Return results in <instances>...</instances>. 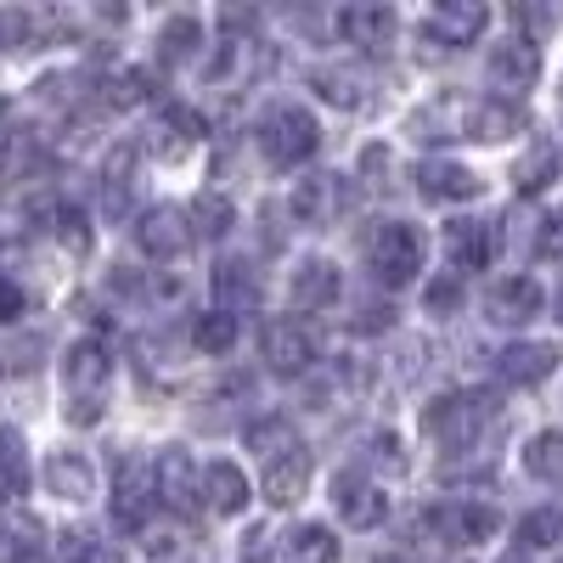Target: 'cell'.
Returning a JSON list of instances; mask_svg holds the SVG:
<instances>
[{"label":"cell","instance_id":"obj_1","mask_svg":"<svg viewBox=\"0 0 563 563\" xmlns=\"http://www.w3.org/2000/svg\"><path fill=\"white\" fill-rule=\"evenodd\" d=\"M417 130H440L434 141H507L525 130V108L501 97H440L429 113L411 119Z\"/></svg>","mask_w":563,"mask_h":563},{"label":"cell","instance_id":"obj_2","mask_svg":"<svg viewBox=\"0 0 563 563\" xmlns=\"http://www.w3.org/2000/svg\"><path fill=\"white\" fill-rule=\"evenodd\" d=\"M108 389H113V350L102 339H79L68 344L63 355V417L74 429H97L102 422V406H108Z\"/></svg>","mask_w":563,"mask_h":563},{"label":"cell","instance_id":"obj_3","mask_svg":"<svg viewBox=\"0 0 563 563\" xmlns=\"http://www.w3.org/2000/svg\"><path fill=\"white\" fill-rule=\"evenodd\" d=\"M501 400L490 389H456L422 406V434L440 440L445 451H474V440H485V429H496Z\"/></svg>","mask_w":563,"mask_h":563},{"label":"cell","instance_id":"obj_4","mask_svg":"<svg viewBox=\"0 0 563 563\" xmlns=\"http://www.w3.org/2000/svg\"><path fill=\"white\" fill-rule=\"evenodd\" d=\"M321 147V124L305 102H276L265 119H260V153L276 164V169H294L305 158H316Z\"/></svg>","mask_w":563,"mask_h":563},{"label":"cell","instance_id":"obj_5","mask_svg":"<svg viewBox=\"0 0 563 563\" xmlns=\"http://www.w3.org/2000/svg\"><path fill=\"white\" fill-rule=\"evenodd\" d=\"M366 265H372V276H378L384 288H406V282L422 271V238H417V225L378 220V225L366 231Z\"/></svg>","mask_w":563,"mask_h":563},{"label":"cell","instance_id":"obj_6","mask_svg":"<svg viewBox=\"0 0 563 563\" xmlns=\"http://www.w3.org/2000/svg\"><path fill=\"white\" fill-rule=\"evenodd\" d=\"M153 490H158V507H169L175 519H192L203 507V467L186 445H164L153 456Z\"/></svg>","mask_w":563,"mask_h":563},{"label":"cell","instance_id":"obj_7","mask_svg":"<svg viewBox=\"0 0 563 563\" xmlns=\"http://www.w3.org/2000/svg\"><path fill=\"white\" fill-rule=\"evenodd\" d=\"M271 63H276V52L265 40H254V34H243V40H220L214 45V57L203 63V79L214 85V90H249L254 79H265L271 74Z\"/></svg>","mask_w":563,"mask_h":563},{"label":"cell","instance_id":"obj_8","mask_svg":"<svg viewBox=\"0 0 563 563\" xmlns=\"http://www.w3.org/2000/svg\"><path fill=\"white\" fill-rule=\"evenodd\" d=\"M490 12L479 7V0H445V7H434L429 18H422V57L429 52H462V45H474L485 34Z\"/></svg>","mask_w":563,"mask_h":563},{"label":"cell","instance_id":"obj_9","mask_svg":"<svg viewBox=\"0 0 563 563\" xmlns=\"http://www.w3.org/2000/svg\"><path fill=\"white\" fill-rule=\"evenodd\" d=\"M333 512H339V525H350V530H378L389 519V496H384V485L372 474L344 467V474H333Z\"/></svg>","mask_w":563,"mask_h":563},{"label":"cell","instance_id":"obj_10","mask_svg":"<svg viewBox=\"0 0 563 563\" xmlns=\"http://www.w3.org/2000/svg\"><path fill=\"white\" fill-rule=\"evenodd\" d=\"M260 361H265L271 372H282V378H305V372L316 366V339H310V327L294 321V316L265 321V333H260Z\"/></svg>","mask_w":563,"mask_h":563},{"label":"cell","instance_id":"obj_11","mask_svg":"<svg viewBox=\"0 0 563 563\" xmlns=\"http://www.w3.org/2000/svg\"><path fill=\"white\" fill-rule=\"evenodd\" d=\"M192 238H198V231L186 225V214L175 203H158V209H141L135 214V249L147 254V260H158V265L180 260L186 249H192Z\"/></svg>","mask_w":563,"mask_h":563},{"label":"cell","instance_id":"obj_12","mask_svg":"<svg viewBox=\"0 0 563 563\" xmlns=\"http://www.w3.org/2000/svg\"><path fill=\"white\" fill-rule=\"evenodd\" d=\"M153 507H158L153 462H147V456H124V462H119V479H113V519H119L124 530H147V525H153Z\"/></svg>","mask_w":563,"mask_h":563},{"label":"cell","instance_id":"obj_13","mask_svg":"<svg viewBox=\"0 0 563 563\" xmlns=\"http://www.w3.org/2000/svg\"><path fill=\"white\" fill-rule=\"evenodd\" d=\"M485 74H490V85L501 90V102H507V97H525V90L541 79V52H536V40H530V34H512V40L490 45Z\"/></svg>","mask_w":563,"mask_h":563},{"label":"cell","instance_id":"obj_14","mask_svg":"<svg viewBox=\"0 0 563 563\" xmlns=\"http://www.w3.org/2000/svg\"><path fill=\"white\" fill-rule=\"evenodd\" d=\"M350 203L355 198H350V186L339 175H305V180H294V198H288L299 225H327V220H339Z\"/></svg>","mask_w":563,"mask_h":563},{"label":"cell","instance_id":"obj_15","mask_svg":"<svg viewBox=\"0 0 563 563\" xmlns=\"http://www.w3.org/2000/svg\"><path fill=\"white\" fill-rule=\"evenodd\" d=\"M333 29L350 45H361V52H384V45L395 40V29H400V18H395V7H384V0H361V7L333 12Z\"/></svg>","mask_w":563,"mask_h":563},{"label":"cell","instance_id":"obj_16","mask_svg":"<svg viewBox=\"0 0 563 563\" xmlns=\"http://www.w3.org/2000/svg\"><path fill=\"white\" fill-rule=\"evenodd\" d=\"M288 294H294V310H333V305H339V294H344V276H339V265H333V260L310 254V260H299V265H294Z\"/></svg>","mask_w":563,"mask_h":563},{"label":"cell","instance_id":"obj_17","mask_svg":"<svg viewBox=\"0 0 563 563\" xmlns=\"http://www.w3.org/2000/svg\"><path fill=\"white\" fill-rule=\"evenodd\" d=\"M479 175L474 169H462L451 158H422L417 164V192L429 198V203H467V198H479Z\"/></svg>","mask_w":563,"mask_h":563},{"label":"cell","instance_id":"obj_18","mask_svg":"<svg viewBox=\"0 0 563 563\" xmlns=\"http://www.w3.org/2000/svg\"><path fill=\"white\" fill-rule=\"evenodd\" d=\"M451 547H474V541H490L501 530V512L485 507V501H456V507H440L434 519H429Z\"/></svg>","mask_w":563,"mask_h":563},{"label":"cell","instance_id":"obj_19","mask_svg":"<svg viewBox=\"0 0 563 563\" xmlns=\"http://www.w3.org/2000/svg\"><path fill=\"white\" fill-rule=\"evenodd\" d=\"M445 254H451L456 271H485L496 260V225L490 220H451Z\"/></svg>","mask_w":563,"mask_h":563},{"label":"cell","instance_id":"obj_20","mask_svg":"<svg viewBox=\"0 0 563 563\" xmlns=\"http://www.w3.org/2000/svg\"><path fill=\"white\" fill-rule=\"evenodd\" d=\"M496 372H501V384L530 389V384H541V378H552V372H558V350H552V344H536V339L507 344V350L496 355Z\"/></svg>","mask_w":563,"mask_h":563},{"label":"cell","instance_id":"obj_21","mask_svg":"<svg viewBox=\"0 0 563 563\" xmlns=\"http://www.w3.org/2000/svg\"><path fill=\"white\" fill-rule=\"evenodd\" d=\"M45 485L63 501H90L97 496V467H90L85 451H52L45 456Z\"/></svg>","mask_w":563,"mask_h":563},{"label":"cell","instance_id":"obj_22","mask_svg":"<svg viewBox=\"0 0 563 563\" xmlns=\"http://www.w3.org/2000/svg\"><path fill=\"white\" fill-rule=\"evenodd\" d=\"M305 485H310V451L299 445V451H288V456H276V462H265V479H260V496H265L271 507H294V501L305 496Z\"/></svg>","mask_w":563,"mask_h":563},{"label":"cell","instance_id":"obj_23","mask_svg":"<svg viewBox=\"0 0 563 563\" xmlns=\"http://www.w3.org/2000/svg\"><path fill=\"white\" fill-rule=\"evenodd\" d=\"M260 294H265V282H260V271L249 260H220L214 265V299H220V310H231V316L254 310Z\"/></svg>","mask_w":563,"mask_h":563},{"label":"cell","instance_id":"obj_24","mask_svg":"<svg viewBox=\"0 0 563 563\" xmlns=\"http://www.w3.org/2000/svg\"><path fill=\"white\" fill-rule=\"evenodd\" d=\"M490 321H501V327H525V321H536L541 316V288L530 276H507V282H496V294H490Z\"/></svg>","mask_w":563,"mask_h":563},{"label":"cell","instance_id":"obj_25","mask_svg":"<svg viewBox=\"0 0 563 563\" xmlns=\"http://www.w3.org/2000/svg\"><path fill=\"white\" fill-rule=\"evenodd\" d=\"M203 501H209V512H220V519L243 512L249 507V474L238 462H209L203 467Z\"/></svg>","mask_w":563,"mask_h":563},{"label":"cell","instance_id":"obj_26","mask_svg":"<svg viewBox=\"0 0 563 563\" xmlns=\"http://www.w3.org/2000/svg\"><path fill=\"white\" fill-rule=\"evenodd\" d=\"M102 203L113 220H130V209H135V147L130 141H119L113 158L102 164Z\"/></svg>","mask_w":563,"mask_h":563},{"label":"cell","instance_id":"obj_27","mask_svg":"<svg viewBox=\"0 0 563 563\" xmlns=\"http://www.w3.org/2000/svg\"><path fill=\"white\" fill-rule=\"evenodd\" d=\"M276 563H339V536L321 525H299L276 541Z\"/></svg>","mask_w":563,"mask_h":563},{"label":"cell","instance_id":"obj_28","mask_svg":"<svg viewBox=\"0 0 563 563\" xmlns=\"http://www.w3.org/2000/svg\"><path fill=\"white\" fill-rule=\"evenodd\" d=\"M249 451H260L265 462H276V456L299 451V429H294V417H288V411L254 417V422H249Z\"/></svg>","mask_w":563,"mask_h":563},{"label":"cell","instance_id":"obj_29","mask_svg":"<svg viewBox=\"0 0 563 563\" xmlns=\"http://www.w3.org/2000/svg\"><path fill=\"white\" fill-rule=\"evenodd\" d=\"M198 45H203V23L198 18H169L158 29V63L164 68H180V63L198 57Z\"/></svg>","mask_w":563,"mask_h":563},{"label":"cell","instance_id":"obj_30","mask_svg":"<svg viewBox=\"0 0 563 563\" xmlns=\"http://www.w3.org/2000/svg\"><path fill=\"white\" fill-rule=\"evenodd\" d=\"M23 485H29V445L12 422H0V496L12 501L23 496Z\"/></svg>","mask_w":563,"mask_h":563},{"label":"cell","instance_id":"obj_31","mask_svg":"<svg viewBox=\"0 0 563 563\" xmlns=\"http://www.w3.org/2000/svg\"><path fill=\"white\" fill-rule=\"evenodd\" d=\"M558 175V147L552 141H530L525 147V158L512 164V186H519V192L530 198V192H541V186Z\"/></svg>","mask_w":563,"mask_h":563},{"label":"cell","instance_id":"obj_32","mask_svg":"<svg viewBox=\"0 0 563 563\" xmlns=\"http://www.w3.org/2000/svg\"><path fill=\"white\" fill-rule=\"evenodd\" d=\"M310 85H316L333 108H366V79H361L355 68H316Z\"/></svg>","mask_w":563,"mask_h":563},{"label":"cell","instance_id":"obj_33","mask_svg":"<svg viewBox=\"0 0 563 563\" xmlns=\"http://www.w3.org/2000/svg\"><path fill=\"white\" fill-rule=\"evenodd\" d=\"M158 135H164V158H180V153L203 135V113H192V108H164L153 141H158Z\"/></svg>","mask_w":563,"mask_h":563},{"label":"cell","instance_id":"obj_34","mask_svg":"<svg viewBox=\"0 0 563 563\" xmlns=\"http://www.w3.org/2000/svg\"><path fill=\"white\" fill-rule=\"evenodd\" d=\"M525 467H530L536 479H547V485H563V434H558V429L536 434V440L525 445Z\"/></svg>","mask_w":563,"mask_h":563},{"label":"cell","instance_id":"obj_35","mask_svg":"<svg viewBox=\"0 0 563 563\" xmlns=\"http://www.w3.org/2000/svg\"><path fill=\"white\" fill-rule=\"evenodd\" d=\"M192 344H198L203 355H225L231 344H238V316H231V310L198 316V321H192Z\"/></svg>","mask_w":563,"mask_h":563},{"label":"cell","instance_id":"obj_36","mask_svg":"<svg viewBox=\"0 0 563 563\" xmlns=\"http://www.w3.org/2000/svg\"><path fill=\"white\" fill-rule=\"evenodd\" d=\"M231 220H238V209H231V198H220V192H203L198 203H192V231L198 238H225L231 231Z\"/></svg>","mask_w":563,"mask_h":563},{"label":"cell","instance_id":"obj_37","mask_svg":"<svg viewBox=\"0 0 563 563\" xmlns=\"http://www.w3.org/2000/svg\"><path fill=\"white\" fill-rule=\"evenodd\" d=\"M519 541L525 547H558L563 541V507H536L519 519Z\"/></svg>","mask_w":563,"mask_h":563},{"label":"cell","instance_id":"obj_38","mask_svg":"<svg viewBox=\"0 0 563 563\" xmlns=\"http://www.w3.org/2000/svg\"><path fill=\"white\" fill-rule=\"evenodd\" d=\"M57 563H119V552H113L108 541H97L90 530H74V536H63Z\"/></svg>","mask_w":563,"mask_h":563},{"label":"cell","instance_id":"obj_39","mask_svg":"<svg viewBox=\"0 0 563 563\" xmlns=\"http://www.w3.org/2000/svg\"><path fill=\"white\" fill-rule=\"evenodd\" d=\"M34 536H40V525H34V519H7V525H0V563H18V558L29 563V558H34V547H40Z\"/></svg>","mask_w":563,"mask_h":563},{"label":"cell","instance_id":"obj_40","mask_svg":"<svg viewBox=\"0 0 563 563\" xmlns=\"http://www.w3.org/2000/svg\"><path fill=\"white\" fill-rule=\"evenodd\" d=\"M52 225H57V243H63V249H74V254H85V249H90V225H85V209H74V203H57V209H52Z\"/></svg>","mask_w":563,"mask_h":563},{"label":"cell","instance_id":"obj_41","mask_svg":"<svg viewBox=\"0 0 563 563\" xmlns=\"http://www.w3.org/2000/svg\"><path fill=\"white\" fill-rule=\"evenodd\" d=\"M366 467H389V474H406V456H400V440H395L389 429L366 440ZM366 467H361V474H366Z\"/></svg>","mask_w":563,"mask_h":563},{"label":"cell","instance_id":"obj_42","mask_svg":"<svg viewBox=\"0 0 563 563\" xmlns=\"http://www.w3.org/2000/svg\"><path fill=\"white\" fill-rule=\"evenodd\" d=\"M536 254L541 260H563V209H547L536 225Z\"/></svg>","mask_w":563,"mask_h":563},{"label":"cell","instance_id":"obj_43","mask_svg":"<svg viewBox=\"0 0 563 563\" xmlns=\"http://www.w3.org/2000/svg\"><path fill=\"white\" fill-rule=\"evenodd\" d=\"M23 310H29L23 288H18V282H12L7 271H0V327H7V321H23Z\"/></svg>","mask_w":563,"mask_h":563},{"label":"cell","instance_id":"obj_44","mask_svg":"<svg viewBox=\"0 0 563 563\" xmlns=\"http://www.w3.org/2000/svg\"><path fill=\"white\" fill-rule=\"evenodd\" d=\"M456 305H462V288H456L451 276L429 282V310H434V316H445V310H456Z\"/></svg>","mask_w":563,"mask_h":563},{"label":"cell","instance_id":"obj_45","mask_svg":"<svg viewBox=\"0 0 563 563\" xmlns=\"http://www.w3.org/2000/svg\"><path fill=\"white\" fill-rule=\"evenodd\" d=\"M23 238H29V214L0 203V249H7V243H23Z\"/></svg>","mask_w":563,"mask_h":563},{"label":"cell","instance_id":"obj_46","mask_svg":"<svg viewBox=\"0 0 563 563\" xmlns=\"http://www.w3.org/2000/svg\"><path fill=\"white\" fill-rule=\"evenodd\" d=\"M141 536H147V552H153V558H180V530H158V525H147Z\"/></svg>","mask_w":563,"mask_h":563},{"label":"cell","instance_id":"obj_47","mask_svg":"<svg viewBox=\"0 0 563 563\" xmlns=\"http://www.w3.org/2000/svg\"><path fill=\"white\" fill-rule=\"evenodd\" d=\"M389 321H395V310H389V305H384V310H378V305H366V310L355 316L361 333H378V327H389Z\"/></svg>","mask_w":563,"mask_h":563},{"label":"cell","instance_id":"obj_48","mask_svg":"<svg viewBox=\"0 0 563 563\" xmlns=\"http://www.w3.org/2000/svg\"><path fill=\"white\" fill-rule=\"evenodd\" d=\"M12 135H18V130H12V102L0 97V164H7V147H12Z\"/></svg>","mask_w":563,"mask_h":563},{"label":"cell","instance_id":"obj_49","mask_svg":"<svg viewBox=\"0 0 563 563\" xmlns=\"http://www.w3.org/2000/svg\"><path fill=\"white\" fill-rule=\"evenodd\" d=\"M558 321H563V288H558Z\"/></svg>","mask_w":563,"mask_h":563},{"label":"cell","instance_id":"obj_50","mask_svg":"<svg viewBox=\"0 0 563 563\" xmlns=\"http://www.w3.org/2000/svg\"><path fill=\"white\" fill-rule=\"evenodd\" d=\"M378 563H400V558H378Z\"/></svg>","mask_w":563,"mask_h":563},{"label":"cell","instance_id":"obj_51","mask_svg":"<svg viewBox=\"0 0 563 563\" xmlns=\"http://www.w3.org/2000/svg\"><path fill=\"white\" fill-rule=\"evenodd\" d=\"M507 563H512V558H507Z\"/></svg>","mask_w":563,"mask_h":563}]
</instances>
